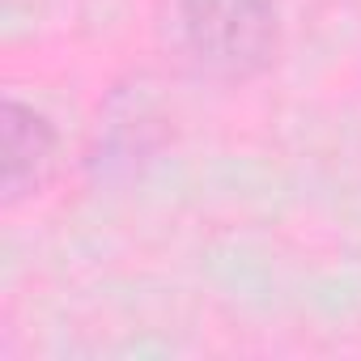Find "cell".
Segmentation results:
<instances>
[{"mask_svg": "<svg viewBox=\"0 0 361 361\" xmlns=\"http://www.w3.org/2000/svg\"><path fill=\"white\" fill-rule=\"evenodd\" d=\"M0 136H5V174H0V192H5V209H18L22 200L39 196L43 183L51 178L60 132L30 102L5 98V111H0Z\"/></svg>", "mask_w": 361, "mask_h": 361, "instance_id": "2", "label": "cell"}, {"mask_svg": "<svg viewBox=\"0 0 361 361\" xmlns=\"http://www.w3.org/2000/svg\"><path fill=\"white\" fill-rule=\"evenodd\" d=\"M281 35V0H174V39L183 60L226 85L272 68Z\"/></svg>", "mask_w": 361, "mask_h": 361, "instance_id": "1", "label": "cell"}]
</instances>
